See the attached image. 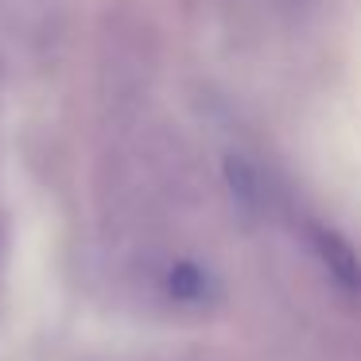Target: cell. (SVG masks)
Masks as SVG:
<instances>
[{
  "label": "cell",
  "mask_w": 361,
  "mask_h": 361,
  "mask_svg": "<svg viewBox=\"0 0 361 361\" xmlns=\"http://www.w3.org/2000/svg\"><path fill=\"white\" fill-rule=\"evenodd\" d=\"M307 241H311V252L319 257V264L330 272V280H334L345 295H361V257H357V249H353L338 229L319 226V221L307 229Z\"/></svg>",
  "instance_id": "1"
},
{
  "label": "cell",
  "mask_w": 361,
  "mask_h": 361,
  "mask_svg": "<svg viewBox=\"0 0 361 361\" xmlns=\"http://www.w3.org/2000/svg\"><path fill=\"white\" fill-rule=\"evenodd\" d=\"M226 183L233 190V198L241 202V210L260 214L268 210V179L260 175V167L245 156H229L226 159Z\"/></svg>",
  "instance_id": "2"
},
{
  "label": "cell",
  "mask_w": 361,
  "mask_h": 361,
  "mask_svg": "<svg viewBox=\"0 0 361 361\" xmlns=\"http://www.w3.org/2000/svg\"><path fill=\"white\" fill-rule=\"evenodd\" d=\"M167 295L175 299V303H206V299L214 295V280L206 268L190 264V260H179V264H171V272H167Z\"/></svg>",
  "instance_id": "3"
}]
</instances>
